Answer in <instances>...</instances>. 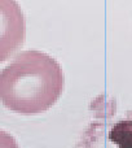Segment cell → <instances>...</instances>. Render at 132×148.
Returning <instances> with one entry per match:
<instances>
[{
  "label": "cell",
  "instance_id": "2",
  "mask_svg": "<svg viewBox=\"0 0 132 148\" xmlns=\"http://www.w3.org/2000/svg\"><path fill=\"white\" fill-rule=\"evenodd\" d=\"M114 100L100 96L92 104L93 120L75 148H132V109L118 113Z\"/></svg>",
  "mask_w": 132,
  "mask_h": 148
},
{
  "label": "cell",
  "instance_id": "1",
  "mask_svg": "<svg viewBox=\"0 0 132 148\" xmlns=\"http://www.w3.org/2000/svg\"><path fill=\"white\" fill-rule=\"evenodd\" d=\"M64 91V72L52 56L23 51L3 69L0 97L5 108L21 114L48 110Z\"/></svg>",
  "mask_w": 132,
  "mask_h": 148
}]
</instances>
